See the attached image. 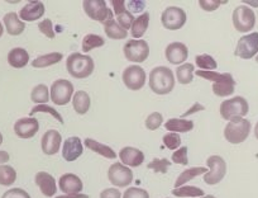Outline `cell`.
Wrapping results in <instances>:
<instances>
[{"instance_id": "obj_1", "label": "cell", "mask_w": 258, "mask_h": 198, "mask_svg": "<svg viewBox=\"0 0 258 198\" xmlns=\"http://www.w3.org/2000/svg\"><path fill=\"white\" fill-rule=\"evenodd\" d=\"M197 74L199 78L207 79V80L213 81V91L218 96H228L234 93L235 80L233 79L232 74L229 73H215V71H204L198 70Z\"/></svg>"}, {"instance_id": "obj_2", "label": "cell", "mask_w": 258, "mask_h": 198, "mask_svg": "<svg viewBox=\"0 0 258 198\" xmlns=\"http://www.w3.org/2000/svg\"><path fill=\"white\" fill-rule=\"evenodd\" d=\"M175 86L173 73L166 66H157L150 73V88L158 95H166Z\"/></svg>"}, {"instance_id": "obj_3", "label": "cell", "mask_w": 258, "mask_h": 198, "mask_svg": "<svg viewBox=\"0 0 258 198\" xmlns=\"http://www.w3.org/2000/svg\"><path fill=\"white\" fill-rule=\"evenodd\" d=\"M94 60L91 56L84 55V54L74 53L66 60V69L73 78L85 79L93 74Z\"/></svg>"}, {"instance_id": "obj_4", "label": "cell", "mask_w": 258, "mask_h": 198, "mask_svg": "<svg viewBox=\"0 0 258 198\" xmlns=\"http://www.w3.org/2000/svg\"><path fill=\"white\" fill-rule=\"evenodd\" d=\"M248 111H249V106L243 96L227 99L220 105V115L229 122L243 118L247 115Z\"/></svg>"}, {"instance_id": "obj_5", "label": "cell", "mask_w": 258, "mask_h": 198, "mask_svg": "<svg viewBox=\"0 0 258 198\" xmlns=\"http://www.w3.org/2000/svg\"><path fill=\"white\" fill-rule=\"evenodd\" d=\"M250 132V122L245 118L232 121L224 128V137L228 142L238 145L247 140Z\"/></svg>"}, {"instance_id": "obj_6", "label": "cell", "mask_w": 258, "mask_h": 198, "mask_svg": "<svg viewBox=\"0 0 258 198\" xmlns=\"http://www.w3.org/2000/svg\"><path fill=\"white\" fill-rule=\"evenodd\" d=\"M123 53L129 63L141 64L150 56V44L145 39H129L124 44Z\"/></svg>"}, {"instance_id": "obj_7", "label": "cell", "mask_w": 258, "mask_h": 198, "mask_svg": "<svg viewBox=\"0 0 258 198\" xmlns=\"http://www.w3.org/2000/svg\"><path fill=\"white\" fill-rule=\"evenodd\" d=\"M83 7L86 16L93 21L104 24L105 22L114 19L113 12L109 9L105 0H84Z\"/></svg>"}, {"instance_id": "obj_8", "label": "cell", "mask_w": 258, "mask_h": 198, "mask_svg": "<svg viewBox=\"0 0 258 198\" xmlns=\"http://www.w3.org/2000/svg\"><path fill=\"white\" fill-rule=\"evenodd\" d=\"M207 165L209 172L204 174V182L209 185H217L224 179L227 174V163L219 155H212L208 158Z\"/></svg>"}, {"instance_id": "obj_9", "label": "cell", "mask_w": 258, "mask_h": 198, "mask_svg": "<svg viewBox=\"0 0 258 198\" xmlns=\"http://www.w3.org/2000/svg\"><path fill=\"white\" fill-rule=\"evenodd\" d=\"M255 14L249 7L239 6L233 12V26L240 33H247L254 28Z\"/></svg>"}, {"instance_id": "obj_10", "label": "cell", "mask_w": 258, "mask_h": 198, "mask_svg": "<svg viewBox=\"0 0 258 198\" xmlns=\"http://www.w3.org/2000/svg\"><path fill=\"white\" fill-rule=\"evenodd\" d=\"M74 94V85L66 79H58L53 81L49 90L51 101L57 106H66L71 101Z\"/></svg>"}, {"instance_id": "obj_11", "label": "cell", "mask_w": 258, "mask_h": 198, "mask_svg": "<svg viewBox=\"0 0 258 198\" xmlns=\"http://www.w3.org/2000/svg\"><path fill=\"white\" fill-rule=\"evenodd\" d=\"M234 54L235 56L243 59V60H249V59L254 58L258 54V32L240 37Z\"/></svg>"}, {"instance_id": "obj_12", "label": "cell", "mask_w": 258, "mask_h": 198, "mask_svg": "<svg viewBox=\"0 0 258 198\" xmlns=\"http://www.w3.org/2000/svg\"><path fill=\"white\" fill-rule=\"evenodd\" d=\"M186 19H187V17H186L183 9L178 8V7H168L163 11L162 16H161V23L166 29L177 31L185 26Z\"/></svg>"}, {"instance_id": "obj_13", "label": "cell", "mask_w": 258, "mask_h": 198, "mask_svg": "<svg viewBox=\"0 0 258 198\" xmlns=\"http://www.w3.org/2000/svg\"><path fill=\"white\" fill-rule=\"evenodd\" d=\"M109 182L119 188L128 187L133 182V172L120 163H114L108 170Z\"/></svg>"}, {"instance_id": "obj_14", "label": "cell", "mask_w": 258, "mask_h": 198, "mask_svg": "<svg viewBox=\"0 0 258 198\" xmlns=\"http://www.w3.org/2000/svg\"><path fill=\"white\" fill-rule=\"evenodd\" d=\"M146 71L140 65H131L123 71V83L129 90H140L145 86Z\"/></svg>"}, {"instance_id": "obj_15", "label": "cell", "mask_w": 258, "mask_h": 198, "mask_svg": "<svg viewBox=\"0 0 258 198\" xmlns=\"http://www.w3.org/2000/svg\"><path fill=\"white\" fill-rule=\"evenodd\" d=\"M165 55L168 63L173 64V65H180V64H183L187 60L188 48L185 43L172 42V43L166 47Z\"/></svg>"}, {"instance_id": "obj_16", "label": "cell", "mask_w": 258, "mask_h": 198, "mask_svg": "<svg viewBox=\"0 0 258 198\" xmlns=\"http://www.w3.org/2000/svg\"><path fill=\"white\" fill-rule=\"evenodd\" d=\"M39 130L38 120L34 117L21 118L14 125V132L21 138H32Z\"/></svg>"}, {"instance_id": "obj_17", "label": "cell", "mask_w": 258, "mask_h": 198, "mask_svg": "<svg viewBox=\"0 0 258 198\" xmlns=\"http://www.w3.org/2000/svg\"><path fill=\"white\" fill-rule=\"evenodd\" d=\"M84 152V145L81 140L76 136L69 137L68 140L63 142V147H62V157L66 162L71 163L78 160L79 158L83 155Z\"/></svg>"}, {"instance_id": "obj_18", "label": "cell", "mask_w": 258, "mask_h": 198, "mask_svg": "<svg viewBox=\"0 0 258 198\" xmlns=\"http://www.w3.org/2000/svg\"><path fill=\"white\" fill-rule=\"evenodd\" d=\"M119 159L121 160L123 165L125 167H140L145 162V154L140 148L132 147V146H125L119 152Z\"/></svg>"}, {"instance_id": "obj_19", "label": "cell", "mask_w": 258, "mask_h": 198, "mask_svg": "<svg viewBox=\"0 0 258 198\" xmlns=\"http://www.w3.org/2000/svg\"><path fill=\"white\" fill-rule=\"evenodd\" d=\"M62 142V136L58 131L48 130L44 132L43 137L41 140L42 152L46 155H54L58 153L59 146Z\"/></svg>"}, {"instance_id": "obj_20", "label": "cell", "mask_w": 258, "mask_h": 198, "mask_svg": "<svg viewBox=\"0 0 258 198\" xmlns=\"http://www.w3.org/2000/svg\"><path fill=\"white\" fill-rule=\"evenodd\" d=\"M58 185L64 194H76L80 193L84 188L83 180L73 173H66L62 175L58 180Z\"/></svg>"}, {"instance_id": "obj_21", "label": "cell", "mask_w": 258, "mask_h": 198, "mask_svg": "<svg viewBox=\"0 0 258 198\" xmlns=\"http://www.w3.org/2000/svg\"><path fill=\"white\" fill-rule=\"evenodd\" d=\"M44 4L42 2H29L19 12V18L23 22H34L42 18L44 14Z\"/></svg>"}, {"instance_id": "obj_22", "label": "cell", "mask_w": 258, "mask_h": 198, "mask_svg": "<svg viewBox=\"0 0 258 198\" xmlns=\"http://www.w3.org/2000/svg\"><path fill=\"white\" fill-rule=\"evenodd\" d=\"M34 180H36V184L38 185L39 190H41L43 195L52 197V195L56 194V179L51 174H48L46 172H38L36 174V177H34Z\"/></svg>"}, {"instance_id": "obj_23", "label": "cell", "mask_w": 258, "mask_h": 198, "mask_svg": "<svg viewBox=\"0 0 258 198\" xmlns=\"http://www.w3.org/2000/svg\"><path fill=\"white\" fill-rule=\"evenodd\" d=\"M4 24H6L7 32H8L11 36H19V34L23 33V31L26 29V23L23 21H21V18L18 17V14L11 12V13H7L4 16Z\"/></svg>"}, {"instance_id": "obj_24", "label": "cell", "mask_w": 258, "mask_h": 198, "mask_svg": "<svg viewBox=\"0 0 258 198\" xmlns=\"http://www.w3.org/2000/svg\"><path fill=\"white\" fill-rule=\"evenodd\" d=\"M29 55L27 53V49L22 48V47H16V48L11 49L8 54V64L12 68L22 69L28 64Z\"/></svg>"}, {"instance_id": "obj_25", "label": "cell", "mask_w": 258, "mask_h": 198, "mask_svg": "<svg viewBox=\"0 0 258 198\" xmlns=\"http://www.w3.org/2000/svg\"><path fill=\"white\" fill-rule=\"evenodd\" d=\"M84 143H85V146L89 148V150L101 155V157L106 158V159H115V158L118 157L113 148L109 147L108 145H104V143L94 140V138H86Z\"/></svg>"}, {"instance_id": "obj_26", "label": "cell", "mask_w": 258, "mask_h": 198, "mask_svg": "<svg viewBox=\"0 0 258 198\" xmlns=\"http://www.w3.org/2000/svg\"><path fill=\"white\" fill-rule=\"evenodd\" d=\"M90 96H89V94L85 90H79L74 94L73 106L78 115H86L89 110H90Z\"/></svg>"}, {"instance_id": "obj_27", "label": "cell", "mask_w": 258, "mask_h": 198, "mask_svg": "<svg viewBox=\"0 0 258 198\" xmlns=\"http://www.w3.org/2000/svg\"><path fill=\"white\" fill-rule=\"evenodd\" d=\"M165 128L170 132L175 133H185L194 128L192 121H187L185 118H170L165 123Z\"/></svg>"}, {"instance_id": "obj_28", "label": "cell", "mask_w": 258, "mask_h": 198, "mask_svg": "<svg viewBox=\"0 0 258 198\" xmlns=\"http://www.w3.org/2000/svg\"><path fill=\"white\" fill-rule=\"evenodd\" d=\"M148 24H150V13H142L140 17H137L131 28V34L133 38L140 39L141 37L145 36L148 29Z\"/></svg>"}, {"instance_id": "obj_29", "label": "cell", "mask_w": 258, "mask_h": 198, "mask_svg": "<svg viewBox=\"0 0 258 198\" xmlns=\"http://www.w3.org/2000/svg\"><path fill=\"white\" fill-rule=\"evenodd\" d=\"M62 59H63V55H62L61 53L46 54V55H42V56H39V58L34 59V60L32 61V66H33V68H37V69L48 68V66L58 64Z\"/></svg>"}, {"instance_id": "obj_30", "label": "cell", "mask_w": 258, "mask_h": 198, "mask_svg": "<svg viewBox=\"0 0 258 198\" xmlns=\"http://www.w3.org/2000/svg\"><path fill=\"white\" fill-rule=\"evenodd\" d=\"M207 173H208V168L205 167H194V168H190V169L183 170V172L178 175L177 179H176L175 188L182 187V185L185 184V183H187L188 180L197 178L198 175L207 174Z\"/></svg>"}, {"instance_id": "obj_31", "label": "cell", "mask_w": 258, "mask_h": 198, "mask_svg": "<svg viewBox=\"0 0 258 198\" xmlns=\"http://www.w3.org/2000/svg\"><path fill=\"white\" fill-rule=\"evenodd\" d=\"M104 31L110 39H125L128 37V32L121 28L114 19L104 23Z\"/></svg>"}, {"instance_id": "obj_32", "label": "cell", "mask_w": 258, "mask_h": 198, "mask_svg": "<svg viewBox=\"0 0 258 198\" xmlns=\"http://www.w3.org/2000/svg\"><path fill=\"white\" fill-rule=\"evenodd\" d=\"M31 99L32 102L37 103V105H44L51 99V95H49L48 86L44 85V84H38V85L34 86L32 89L31 93Z\"/></svg>"}, {"instance_id": "obj_33", "label": "cell", "mask_w": 258, "mask_h": 198, "mask_svg": "<svg viewBox=\"0 0 258 198\" xmlns=\"http://www.w3.org/2000/svg\"><path fill=\"white\" fill-rule=\"evenodd\" d=\"M172 194L176 197H204L205 192L202 188L194 185H182L180 188H173Z\"/></svg>"}, {"instance_id": "obj_34", "label": "cell", "mask_w": 258, "mask_h": 198, "mask_svg": "<svg viewBox=\"0 0 258 198\" xmlns=\"http://www.w3.org/2000/svg\"><path fill=\"white\" fill-rule=\"evenodd\" d=\"M176 76L180 84H190L194 79V64H182L176 69Z\"/></svg>"}, {"instance_id": "obj_35", "label": "cell", "mask_w": 258, "mask_h": 198, "mask_svg": "<svg viewBox=\"0 0 258 198\" xmlns=\"http://www.w3.org/2000/svg\"><path fill=\"white\" fill-rule=\"evenodd\" d=\"M104 44H105V39L103 37L98 36V34L89 33L83 39V51L84 53H90L91 49L103 47Z\"/></svg>"}, {"instance_id": "obj_36", "label": "cell", "mask_w": 258, "mask_h": 198, "mask_svg": "<svg viewBox=\"0 0 258 198\" xmlns=\"http://www.w3.org/2000/svg\"><path fill=\"white\" fill-rule=\"evenodd\" d=\"M17 180V172L11 165H0V185H12Z\"/></svg>"}, {"instance_id": "obj_37", "label": "cell", "mask_w": 258, "mask_h": 198, "mask_svg": "<svg viewBox=\"0 0 258 198\" xmlns=\"http://www.w3.org/2000/svg\"><path fill=\"white\" fill-rule=\"evenodd\" d=\"M195 64L199 66V70L204 71H214L218 68V64L214 59L208 54H203V55H198L195 58Z\"/></svg>"}, {"instance_id": "obj_38", "label": "cell", "mask_w": 258, "mask_h": 198, "mask_svg": "<svg viewBox=\"0 0 258 198\" xmlns=\"http://www.w3.org/2000/svg\"><path fill=\"white\" fill-rule=\"evenodd\" d=\"M38 112H43V113H47V115H51L52 117H53L54 120L58 121L59 123H63V118H62V116L59 115V113L57 112V111L54 110L53 107H51V106H48V105H37V106H34V107L31 110V113H29V115L33 116V115H36V113H38Z\"/></svg>"}, {"instance_id": "obj_39", "label": "cell", "mask_w": 258, "mask_h": 198, "mask_svg": "<svg viewBox=\"0 0 258 198\" xmlns=\"http://www.w3.org/2000/svg\"><path fill=\"white\" fill-rule=\"evenodd\" d=\"M135 16H133L128 9H125V11L121 12V13H119L118 16H116V23H118L123 29L128 31L129 28H132V24L133 22H135Z\"/></svg>"}, {"instance_id": "obj_40", "label": "cell", "mask_w": 258, "mask_h": 198, "mask_svg": "<svg viewBox=\"0 0 258 198\" xmlns=\"http://www.w3.org/2000/svg\"><path fill=\"white\" fill-rule=\"evenodd\" d=\"M163 123V116L160 112H153L146 118V128L150 131H156Z\"/></svg>"}, {"instance_id": "obj_41", "label": "cell", "mask_w": 258, "mask_h": 198, "mask_svg": "<svg viewBox=\"0 0 258 198\" xmlns=\"http://www.w3.org/2000/svg\"><path fill=\"white\" fill-rule=\"evenodd\" d=\"M163 143L166 145V147L170 148V150H177L180 148L181 145V137L178 133L175 132H168L163 136Z\"/></svg>"}, {"instance_id": "obj_42", "label": "cell", "mask_w": 258, "mask_h": 198, "mask_svg": "<svg viewBox=\"0 0 258 198\" xmlns=\"http://www.w3.org/2000/svg\"><path fill=\"white\" fill-rule=\"evenodd\" d=\"M171 163L167 159H153L150 164L147 165L148 169L155 170L156 173H161V174H166L170 168Z\"/></svg>"}, {"instance_id": "obj_43", "label": "cell", "mask_w": 258, "mask_h": 198, "mask_svg": "<svg viewBox=\"0 0 258 198\" xmlns=\"http://www.w3.org/2000/svg\"><path fill=\"white\" fill-rule=\"evenodd\" d=\"M172 163L180 165H187L188 164V158H187V147L182 146V147L177 148L172 154Z\"/></svg>"}, {"instance_id": "obj_44", "label": "cell", "mask_w": 258, "mask_h": 198, "mask_svg": "<svg viewBox=\"0 0 258 198\" xmlns=\"http://www.w3.org/2000/svg\"><path fill=\"white\" fill-rule=\"evenodd\" d=\"M227 0H199V6L205 12H214L222 4H227Z\"/></svg>"}, {"instance_id": "obj_45", "label": "cell", "mask_w": 258, "mask_h": 198, "mask_svg": "<svg viewBox=\"0 0 258 198\" xmlns=\"http://www.w3.org/2000/svg\"><path fill=\"white\" fill-rule=\"evenodd\" d=\"M38 29L41 33H43L47 38L53 39L56 37V33L53 31V24H52L51 19H44L41 23H38Z\"/></svg>"}, {"instance_id": "obj_46", "label": "cell", "mask_w": 258, "mask_h": 198, "mask_svg": "<svg viewBox=\"0 0 258 198\" xmlns=\"http://www.w3.org/2000/svg\"><path fill=\"white\" fill-rule=\"evenodd\" d=\"M123 198H150V194L146 189L137 187H131L123 193Z\"/></svg>"}, {"instance_id": "obj_47", "label": "cell", "mask_w": 258, "mask_h": 198, "mask_svg": "<svg viewBox=\"0 0 258 198\" xmlns=\"http://www.w3.org/2000/svg\"><path fill=\"white\" fill-rule=\"evenodd\" d=\"M2 198H31V195L22 188H13V189L7 190Z\"/></svg>"}, {"instance_id": "obj_48", "label": "cell", "mask_w": 258, "mask_h": 198, "mask_svg": "<svg viewBox=\"0 0 258 198\" xmlns=\"http://www.w3.org/2000/svg\"><path fill=\"white\" fill-rule=\"evenodd\" d=\"M125 7L131 13H140L146 8L145 2H136V0H131V2H125Z\"/></svg>"}, {"instance_id": "obj_49", "label": "cell", "mask_w": 258, "mask_h": 198, "mask_svg": "<svg viewBox=\"0 0 258 198\" xmlns=\"http://www.w3.org/2000/svg\"><path fill=\"white\" fill-rule=\"evenodd\" d=\"M121 195L118 188H106L100 193V198H121Z\"/></svg>"}, {"instance_id": "obj_50", "label": "cell", "mask_w": 258, "mask_h": 198, "mask_svg": "<svg viewBox=\"0 0 258 198\" xmlns=\"http://www.w3.org/2000/svg\"><path fill=\"white\" fill-rule=\"evenodd\" d=\"M204 110H205L204 106H200L199 103H195V105L192 106V108H190V110H188L187 112H185V113H183V115H181V116H182V117H186V116L192 115V113L198 112V111H204Z\"/></svg>"}, {"instance_id": "obj_51", "label": "cell", "mask_w": 258, "mask_h": 198, "mask_svg": "<svg viewBox=\"0 0 258 198\" xmlns=\"http://www.w3.org/2000/svg\"><path fill=\"white\" fill-rule=\"evenodd\" d=\"M53 198H90L88 194H81V193H76V194H64V195H57Z\"/></svg>"}, {"instance_id": "obj_52", "label": "cell", "mask_w": 258, "mask_h": 198, "mask_svg": "<svg viewBox=\"0 0 258 198\" xmlns=\"http://www.w3.org/2000/svg\"><path fill=\"white\" fill-rule=\"evenodd\" d=\"M11 157L7 152H0V164H4V163H8Z\"/></svg>"}, {"instance_id": "obj_53", "label": "cell", "mask_w": 258, "mask_h": 198, "mask_svg": "<svg viewBox=\"0 0 258 198\" xmlns=\"http://www.w3.org/2000/svg\"><path fill=\"white\" fill-rule=\"evenodd\" d=\"M243 3H247L252 7H258V2H249V0H247V2H243Z\"/></svg>"}, {"instance_id": "obj_54", "label": "cell", "mask_w": 258, "mask_h": 198, "mask_svg": "<svg viewBox=\"0 0 258 198\" xmlns=\"http://www.w3.org/2000/svg\"><path fill=\"white\" fill-rule=\"evenodd\" d=\"M254 136H255V138H257V140H258V122L255 123V127H254Z\"/></svg>"}, {"instance_id": "obj_55", "label": "cell", "mask_w": 258, "mask_h": 198, "mask_svg": "<svg viewBox=\"0 0 258 198\" xmlns=\"http://www.w3.org/2000/svg\"><path fill=\"white\" fill-rule=\"evenodd\" d=\"M4 33V28H3V24H2V22H0V37L3 36Z\"/></svg>"}, {"instance_id": "obj_56", "label": "cell", "mask_w": 258, "mask_h": 198, "mask_svg": "<svg viewBox=\"0 0 258 198\" xmlns=\"http://www.w3.org/2000/svg\"><path fill=\"white\" fill-rule=\"evenodd\" d=\"M200 198H215V197H214V195L209 194V195H204V197H200Z\"/></svg>"}, {"instance_id": "obj_57", "label": "cell", "mask_w": 258, "mask_h": 198, "mask_svg": "<svg viewBox=\"0 0 258 198\" xmlns=\"http://www.w3.org/2000/svg\"><path fill=\"white\" fill-rule=\"evenodd\" d=\"M3 143V135H2V132H0V145Z\"/></svg>"}, {"instance_id": "obj_58", "label": "cell", "mask_w": 258, "mask_h": 198, "mask_svg": "<svg viewBox=\"0 0 258 198\" xmlns=\"http://www.w3.org/2000/svg\"><path fill=\"white\" fill-rule=\"evenodd\" d=\"M255 61H257V63H258V54H257V55H255Z\"/></svg>"}]
</instances>
